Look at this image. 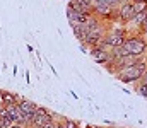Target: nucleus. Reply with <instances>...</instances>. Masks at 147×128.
<instances>
[{
    "instance_id": "nucleus-6",
    "label": "nucleus",
    "mask_w": 147,
    "mask_h": 128,
    "mask_svg": "<svg viewBox=\"0 0 147 128\" xmlns=\"http://www.w3.org/2000/svg\"><path fill=\"white\" fill-rule=\"evenodd\" d=\"M70 27H72L74 34H75V38L79 40V43H84V41H86V36H87V33L84 31V27H82V26H79V24H70Z\"/></svg>"
},
{
    "instance_id": "nucleus-10",
    "label": "nucleus",
    "mask_w": 147,
    "mask_h": 128,
    "mask_svg": "<svg viewBox=\"0 0 147 128\" xmlns=\"http://www.w3.org/2000/svg\"><path fill=\"white\" fill-rule=\"evenodd\" d=\"M135 92H139L142 97H146L147 99V84H135Z\"/></svg>"
},
{
    "instance_id": "nucleus-2",
    "label": "nucleus",
    "mask_w": 147,
    "mask_h": 128,
    "mask_svg": "<svg viewBox=\"0 0 147 128\" xmlns=\"http://www.w3.org/2000/svg\"><path fill=\"white\" fill-rule=\"evenodd\" d=\"M144 74H146V72L139 70V68L134 65V67H128V68H123V70L116 72L115 77H116L120 82H123V84H137V82L142 79Z\"/></svg>"
},
{
    "instance_id": "nucleus-23",
    "label": "nucleus",
    "mask_w": 147,
    "mask_h": 128,
    "mask_svg": "<svg viewBox=\"0 0 147 128\" xmlns=\"http://www.w3.org/2000/svg\"><path fill=\"white\" fill-rule=\"evenodd\" d=\"M79 128H82V127H79Z\"/></svg>"
},
{
    "instance_id": "nucleus-18",
    "label": "nucleus",
    "mask_w": 147,
    "mask_h": 128,
    "mask_svg": "<svg viewBox=\"0 0 147 128\" xmlns=\"http://www.w3.org/2000/svg\"><path fill=\"white\" fill-rule=\"evenodd\" d=\"M10 128H26V127H24V125H19V123H14Z\"/></svg>"
},
{
    "instance_id": "nucleus-22",
    "label": "nucleus",
    "mask_w": 147,
    "mask_h": 128,
    "mask_svg": "<svg viewBox=\"0 0 147 128\" xmlns=\"http://www.w3.org/2000/svg\"><path fill=\"white\" fill-rule=\"evenodd\" d=\"M94 128H108V127H94Z\"/></svg>"
},
{
    "instance_id": "nucleus-11",
    "label": "nucleus",
    "mask_w": 147,
    "mask_h": 128,
    "mask_svg": "<svg viewBox=\"0 0 147 128\" xmlns=\"http://www.w3.org/2000/svg\"><path fill=\"white\" fill-rule=\"evenodd\" d=\"M63 127L65 128H79L80 123L75 121V120H70V118H63Z\"/></svg>"
},
{
    "instance_id": "nucleus-14",
    "label": "nucleus",
    "mask_w": 147,
    "mask_h": 128,
    "mask_svg": "<svg viewBox=\"0 0 147 128\" xmlns=\"http://www.w3.org/2000/svg\"><path fill=\"white\" fill-rule=\"evenodd\" d=\"M57 123H58V121H57V120H53V121H50V123H45L41 128H57Z\"/></svg>"
},
{
    "instance_id": "nucleus-19",
    "label": "nucleus",
    "mask_w": 147,
    "mask_h": 128,
    "mask_svg": "<svg viewBox=\"0 0 147 128\" xmlns=\"http://www.w3.org/2000/svg\"><path fill=\"white\" fill-rule=\"evenodd\" d=\"M57 128H65V127H63V118H62V121H58V123H57Z\"/></svg>"
},
{
    "instance_id": "nucleus-17",
    "label": "nucleus",
    "mask_w": 147,
    "mask_h": 128,
    "mask_svg": "<svg viewBox=\"0 0 147 128\" xmlns=\"http://www.w3.org/2000/svg\"><path fill=\"white\" fill-rule=\"evenodd\" d=\"M82 2H84L86 5H89V7H92V5H94V0H82Z\"/></svg>"
},
{
    "instance_id": "nucleus-3",
    "label": "nucleus",
    "mask_w": 147,
    "mask_h": 128,
    "mask_svg": "<svg viewBox=\"0 0 147 128\" xmlns=\"http://www.w3.org/2000/svg\"><path fill=\"white\" fill-rule=\"evenodd\" d=\"M135 17V10L132 3H121L118 7V22L123 26H128L132 22V19Z\"/></svg>"
},
{
    "instance_id": "nucleus-15",
    "label": "nucleus",
    "mask_w": 147,
    "mask_h": 128,
    "mask_svg": "<svg viewBox=\"0 0 147 128\" xmlns=\"http://www.w3.org/2000/svg\"><path fill=\"white\" fill-rule=\"evenodd\" d=\"M0 106L5 108V106H3V89H0Z\"/></svg>"
},
{
    "instance_id": "nucleus-13",
    "label": "nucleus",
    "mask_w": 147,
    "mask_h": 128,
    "mask_svg": "<svg viewBox=\"0 0 147 128\" xmlns=\"http://www.w3.org/2000/svg\"><path fill=\"white\" fill-rule=\"evenodd\" d=\"M108 5H110L111 9H118L121 5V2L120 0H108Z\"/></svg>"
},
{
    "instance_id": "nucleus-1",
    "label": "nucleus",
    "mask_w": 147,
    "mask_h": 128,
    "mask_svg": "<svg viewBox=\"0 0 147 128\" xmlns=\"http://www.w3.org/2000/svg\"><path fill=\"white\" fill-rule=\"evenodd\" d=\"M121 48L125 50V55L142 58L147 53V40L144 36H139V34H128L125 43L121 44Z\"/></svg>"
},
{
    "instance_id": "nucleus-7",
    "label": "nucleus",
    "mask_w": 147,
    "mask_h": 128,
    "mask_svg": "<svg viewBox=\"0 0 147 128\" xmlns=\"http://www.w3.org/2000/svg\"><path fill=\"white\" fill-rule=\"evenodd\" d=\"M16 104V92L3 90V106H12Z\"/></svg>"
},
{
    "instance_id": "nucleus-12",
    "label": "nucleus",
    "mask_w": 147,
    "mask_h": 128,
    "mask_svg": "<svg viewBox=\"0 0 147 128\" xmlns=\"http://www.w3.org/2000/svg\"><path fill=\"white\" fill-rule=\"evenodd\" d=\"M135 34H139V36H144V38H146V36H147V21L140 26V27H139V29H137V33H135Z\"/></svg>"
},
{
    "instance_id": "nucleus-5",
    "label": "nucleus",
    "mask_w": 147,
    "mask_h": 128,
    "mask_svg": "<svg viewBox=\"0 0 147 128\" xmlns=\"http://www.w3.org/2000/svg\"><path fill=\"white\" fill-rule=\"evenodd\" d=\"M17 108H19L22 113H28V115H34V113H36L38 104H36V103H33V101H29V99H24L21 104H17Z\"/></svg>"
},
{
    "instance_id": "nucleus-8",
    "label": "nucleus",
    "mask_w": 147,
    "mask_h": 128,
    "mask_svg": "<svg viewBox=\"0 0 147 128\" xmlns=\"http://www.w3.org/2000/svg\"><path fill=\"white\" fill-rule=\"evenodd\" d=\"M130 3L134 5V10H135V14L147 10V0H132Z\"/></svg>"
},
{
    "instance_id": "nucleus-4",
    "label": "nucleus",
    "mask_w": 147,
    "mask_h": 128,
    "mask_svg": "<svg viewBox=\"0 0 147 128\" xmlns=\"http://www.w3.org/2000/svg\"><path fill=\"white\" fill-rule=\"evenodd\" d=\"M110 48L108 46H92V48H89V53H91V56L98 62V63H106L108 62V58H110Z\"/></svg>"
},
{
    "instance_id": "nucleus-16",
    "label": "nucleus",
    "mask_w": 147,
    "mask_h": 128,
    "mask_svg": "<svg viewBox=\"0 0 147 128\" xmlns=\"http://www.w3.org/2000/svg\"><path fill=\"white\" fill-rule=\"evenodd\" d=\"M139 84H147V72L144 74V75H142V79L139 80Z\"/></svg>"
},
{
    "instance_id": "nucleus-9",
    "label": "nucleus",
    "mask_w": 147,
    "mask_h": 128,
    "mask_svg": "<svg viewBox=\"0 0 147 128\" xmlns=\"http://www.w3.org/2000/svg\"><path fill=\"white\" fill-rule=\"evenodd\" d=\"M34 116L48 118V116H51V111H50L48 108H45V106H38V108H36V113H34Z\"/></svg>"
},
{
    "instance_id": "nucleus-20",
    "label": "nucleus",
    "mask_w": 147,
    "mask_h": 128,
    "mask_svg": "<svg viewBox=\"0 0 147 128\" xmlns=\"http://www.w3.org/2000/svg\"><path fill=\"white\" fill-rule=\"evenodd\" d=\"M94 3H108V0H94Z\"/></svg>"
},
{
    "instance_id": "nucleus-21",
    "label": "nucleus",
    "mask_w": 147,
    "mask_h": 128,
    "mask_svg": "<svg viewBox=\"0 0 147 128\" xmlns=\"http://www.w3.org/2000/svg\"><path fill=\"white\" fill-rule=\"evenodd\" d=\"M120 2H121V3H130L132 0H120Z\"/></svg>"
}]
</instances>
